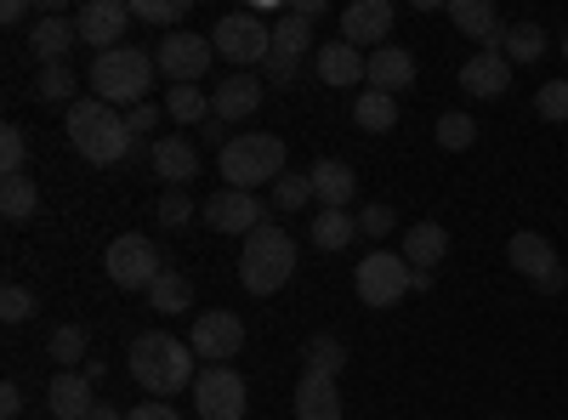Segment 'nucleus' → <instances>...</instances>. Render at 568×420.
<instances>
[{
	"instance_id": "c9c22d12",
	"label": "nucleus",
	"mask_w": 568,
	"mask_h": 420,
	"mask_svg": "<svg viewBox=\"0 0 568 420\" xmlns=\"http://www.w3.org/2000/svg\"><path fill=\"white\" fill-rule=\"evenodd\" d=\"M307 199H313V182H307V171H284V176L273 182V211H278V216L307 211Z\"/></svg>"
},
{
	"instance_id": "4c0bfd02",
	"label": "nucleus",
	"mask_w": 568,
	"mask_h": 420,
	"mask_svg": "<svg viewBox=\"0 0 568 420\" xmlns=\"http://www.w3.org/2000/svg\"><path fill=\"white\" fill-rule=\"evenodd\" d=\"M438 143H444L449 154L471 148V143H478V120H471V114H460V109H449V114L438 120Z\"/></svg>"
},
{
	"instance_id": "603ef678",
	"label": "nucleus",
	"mask_w": 568,
	"mask_h": 420,
	"mask_svg": "<svg viewBox=\"0 0 568 420\" xmlns=\"http://www.w3.org/2000/svg\"><path fill=\"white\" fill-rule=\"evenodd\" d=\"M85 420H125V409H114V403H98V409H91Z\"/></svg>"
},
{
	"instance_id": "4be33fe9",
	"label": "nucleus",
	"mask_w": 568,
	"mask_h": 420,
	"mask_svg": "<svg viewBox=\"0 0 568 420\" xmlns=\"http://www.w3.org/2000/svg\"><path fill=\"white\" fill-rule=\"evenodd\" d=\"M211 109H216V120H222V125L251 120V114L262 109V80H256V74H227V80H216Z\"/></svg>"
},
{
	"instance_id": "e433bc0d",
	"label": "nucleus",
	"mask_w": 568,
	"mask_h": 420,
	"mask_svg": "<svg viewBox=\"0 0 568 420\" xmlns=\"http://www.w3.org/2000/svg\"><path fill=\"white\" fill-rule=\"evenodd\" d=\"M74 91H80V80H74V69H69V63L40 69V74H34V98H40V103H69Z\"/></svg>"
},
{
	"instance_id": "4468645a",
	"label": "nucleus",
	"mask_w": 568,
	"mask_h": 420,
	"mask_svg": "<svg viewBox=\"0 0 568 420\" xmlns=\"http://www.w3.org/2000/svg\"><path fill=\"white\" fill-rule=\"evenodd\" d=\"M200 216L216 227V233H256L267 222V205L256 194H240V188H222L200 205Z\"/></svg>"
},
{
	"instance_id": "6ab92c4d",
	"label": "nucleus",
	"mask_w": 568,
	"mask_h": 420,
	"mask_svg": "<svg viewBox=\"0 0 568 420\" xmlns=\"http://www.w3.org/2000/svg\"><path fill=\"white\" fill-rule=\"evenodd\" d=\"M449 23L478 40L484 52H500V40H506V23L495 12V0H449Z\"/></svg>"
},
{
	"instance_id": "39448f33",
	"label": "nucleus",
	"mask_w": 568,
	"mask_h": 420,
	"mask_svg": "<svg viewBox=\"0 0 568 420\" xmlns=\"http://www.w3.org/2000/svg\"><path fill=\"white\" fill-rule=\"evenodd\" d=\"M69 143L85 165H120L131 154V131L109 103L80 98V103H69Z\"/></svg>"
},
{
	"instance_id": "49530a36",
	"label": "nucleus",
	"mask_w": 568,
	"mask_h": 420,
	"mask_svg": "<svg viewBox=\"0 0 568 420\" xmlns=\"http://www.w3.org/2000/svg\"><path fill=\"white\" fill-rule=\"evenodd\" d=\"M125 420H182L165 398H149V403H136V409H125Z\"/></svg>"
},
{
	"instance_id": "b1692460",
	"label": "nucleus",
	"mask_w": 568,
	"mask_h": 420,
	"mask_svg": "<svg viewBox=\"0 0 568 420\" xmlns=\"http://www.w3.org/2000/svg\"><path fill=\"white\" fill-rule=\"evenodd\" d=\"M69 45H80L74 18H40V23L29 29V52H34V63H40V69L69 63Z\"/></svg>"
},
{
	"instance_id": "6e6552de",
	"label": "nucleus",
	"mask_w": 568,
	"mask_h": 420,
	"mask_svg": "<svg viewBox=\"0 0 568 420\" xmlns=\"http://www.w3.org/2000/svg\"><path fill=\"white\" fill-rule=\"evenodd\" d=\"M211 45H216L227 63H240V69L267 63V52H273V23H262L256 12H227V18H216Z\"/></svg>"
},
{
	"instance_id": "864d4df0",
	"label": "nucleus",
	"mask_w": 568,
	"mask_h": 420,
	"mask_svg": "<svg viewBox=\"0 0 568 420\" xmlns=\"http://www.w3.org/2000/svg\"><path fill=\"white\" fill-rule=\"evenodd\" d=\"M562 58H568V29H562Z\"/></svg>"
},
{
	"instance_id": "bb28decb",
	"label": "nucleus",
	"mask_w": 568,
	"mask_h": 420,
	"mask_svg": "<svg viewBox=\"0 0 568 420\" xmlns=\"http://www.w3.org/2000/svg\"><path fill=\"white\" fill-rule=\"evenodd\" d=\"M149 307H154L160 318H176V313H187V307H194V278H187V273H176V267H165V273L154 278V290H149Z\"/></svg>"
},
{
	"instance_id": "423d86ee",
	"label": "nucleus",
	"mask_w": 568,
	"mask_h": 420,
	"mask_svg": "<svg viewBox=\"0 0 568 420\" xmlns=\"http://www.w3.org/2000/svg\"><path fill=\"white\" fill-rule=\"evenodd\" d=\"M103 273L114 278L125 296H131V290L149 296L154 278L165 273V262H160V245H154V239H142V233H120V239L109 245V256H103Z\"/></svg>"
},
{
	"instance_id": "412c9836",
	"label": "nucleus",
	"mask_w": 568,
	"mask_h": 420,
	"mask_svg": "<svg viewBox=\"0 0 568 420\" xmlns=\"http://www.w3.org/2000/svg\"><path fill=\"white\" fill-rule=\"evenodd\" d=\"M91 387H98V381H85V369H58L52 387H45V409H52L58 420H85L91 409H98Z\"/></svg>"
},
{
	"instance_id": "ea45409f",
	"label": "nucleus",
	"mask_w": 568,
	"mask_h": 420,
	"mask_svg": "<svg viewBox=\"0 0 568 420\" xmlns=\"http://www.w3.org/2000/svg\"><path fill=\"white\" fill-rule=\"evenodd\" d=\"M535 114H540V120H551V125H562V120H568V80H546V85L535 91Z\"/></svg>"
},
{
	"instance_id": "37998d69",
	"label": "nucleus",
	"mask_w": 568,
	"mask_h": 420,
	"mask_svg": "<svg viewBox=\"0 0 568 420\" xmlns=\"http://www.w3.org/2000/svg\"><path fill=\"white\" fill-rule=\"evenodd\" d=\"M393 227H398L393 205H364V211H358V233H364V239H387Z\"/></svg>"
},
{
	"instance_id": "5701e85b",
	"label": "nucleus",
	"mask_w": 568,
	"mask_h": 420,
	"mask_svg": "<svg viewBox=\"0 0 568 420\" xmlns=\"http://www.w3.org/2000/svg\"><path fill=\"white\" fill-rule=\"evenodd\" d=\"M398 256H404L415 273H433V267L449 256V227H444V222H415V227H404Z\"/></svg>"
},
{
	"instance_id": "a18cd8bd",
	"label": "nucleus",
	"mask_w": 568,
	"mask_h": 420,
	"mask_svg": "<svg viewBox=\"0 0 568 420\" xmlns=\"http://www.w3.org/2000/svg\"><path fill=\"white\" fill-rule=\"evenodd\" d=\"M160 120H165V109H160V103H136V109H125V131H131V143H136V136H149Z\"/></svg>"
},
{
	"instance_id": "1a4fd4ad",
	"label": "nucleus",
	"mask_w": 568,
	"mask_h": 420,
	"mask_svg": "<svg viewBox=\"0 0 568 420\" xmlns=\"http://www.w3.org/2000/svg\"><path fill=\"white\" fill-rule=\"evenodd\" d=\"M245 381H240V369H227V363H205L200 369V381H194V409L200 420H245Z\"/></svg>"
},
{
	"instance_id": "72a5a7b5",
	"label": "nucleus",
	"mask_w": 568,
	"mask_h": 420,
	"mask_svg": "<svg viewBox=\"0 0 568 420\" xmlns=\"http://www.w3.org/2000/svg\"><path fill=\"white\" fill-rule=\"evenodd\" d=\"M85 347H91L85 324H58L52 341H45V352H52V363H58V369H80V363H85Z\"/></svg>"
},
{
	"instance_id": "473e14b6",
	"label": "nucleus",
	"mask_w": 568,
	"mask_h": 420,
	"mask_svg": "<svg viewBox=\"0 0 568 420\" xmlns=\"http://www.w3.org/2000/svg\"><path fill=\"white\" fill-rule=\"evenodd\" d=\"M500 52H506V63H540L546 58V29L540 23H506Z\"/></svg>"
},
{
	"instance_id": "f03ea898",
	"label": "nucleus",
	"mask_w": 568,
	"mask_h": 420,
	"mask_svg": "<svg viewBox=\"0 0 568 420\" xmlns=\"http://www.w3.org/2000/svg\"><path fill=\"white\" fill-rule=\"evenodd\" d=\"M154 74H160L154 52H142V45H114V52H98V63H91L85 80H91V98H98V103L136 109V103H149Z\"/></svg>"
},
{
	"instance_id": "f257e3e1",
	"label": "nucleus",
	"mask_w": 568,
	"mask_h": 420,
	"mask_svg": "<svg viewBox=\"0 0 568 420\" xmlns=\"http://www.w3.org/2000/svg\"><path fill=\"white\" fill-rule=\"evenodd\" d=\"M131 381L149 392V398H176L182 387H194L200 381V369H194V347L176 341L171 330H149V336H136L131 341Z\"/></svg>"
},
{
	"instance_id": "a211bd4d",
	"label": "nucleus",
	"mask_w": 568,
	"mask_h": 420,
	"mask_svg": "<svg viewBox=\"0 0 568 420\" xmlns=\"http://www.w3.org/2000/svg\"><path fill=\"white\" fill-rule=\"evenodd\" d=\"M149 165H154L160 182H171V188H187V182L200 176V148L187 143V136H154Z\"/></svg>"
},
{
	"instance_id": "2f4dec72",
	"label": "nucleus",
	"mask_w": 568,
	"mask_h": 420,
	"mask_svg": "<svg viewBox=\"0 0 568 420\" xmlns=\"http://www.w3.org/2000/svg\"><path fill=\"white\" fill-rule=\"evenodd\" d=\"M40 211V188H34V176H0V216L7 222H29Z\"/></svg>"
},
{
	"instance_id": "3c124183",
	"label": "nucleus",
	"mask_w": 568,
	"mask_h": 420,
	"mask_svg": "<svg viewBox=\"0 0 568 420\" xmlns=\"http://www.w3.org/2000/svg\"><path fill=\"white\" fill-rule=\"evenodd\" d=\"M0 18H7V23H23V18H29V0H7V7H0Z\"/></svg>"
},
{
	"instance_id": "c756f323",
	"label": "nucleus",
	"mask_w": 568,
	"mask_h": 420,
	"mask_svg": "<svg viewBox=\"0 0 568 420\" xmlns=\"http://www.w3.org/2000/svg\"><path fill=\"white\" fill-rule=\"evenodd\" d=\"M307 45H313V23H307V18H296V12L273 18V52H267V58L302 63V58H307Z\"/></svg>"
},
{
	"instance_id": "09e8293b",
	"label": "nucleus",
	"mask_w": 568,
	"mask_h": 420,
	"mask_svg": "<svg viewBox=\"0 0 568 420\" xmlns=\"http://www.w3.org/2000/svg\"><path fill=\"white\" fill-rule=\"evenodd\" d=\"M291 12H296V18H307V23H318V18H324L329 7H324V0H296V7H291Z\"/></svg>"
},
{
	"instance_id": "cd10ccee",
	"label": "nucleus",
	"mask_w": 568,
	"mask_h": 420,
	"mask_svg": "<svg viewBox=\"0 0 568 420\" xmlns=\"http://www.w3.org/2000/svg\"><path fill=\"white\" fill-rule=\"evenodd\" d=\"M353 233H358V216H353V211H318V216L307 222L313 250H347Z\"/></svg>"
},
{
	"instance_id": "c85d7f7f",
	"label": "nucleus",
	"mask_w": 568,
	"mask_h": 420,
	"mask_svg": "<svg viewBox=\"0 0 568 420\" xmlns=\"http://www.w3.org/2000/svg\"><path fill=\"white\" fill-rule=\"evenodd\" d=\"M353 125L369 131V136H382L398 125V98H387V91H358L353 98Z\"/></svg>"
},
{
	"instance_id": "9b49d317",
	"label": "nucleus",
	"mask_w": 568,
	"mask_h": 420,
	"mask_svg": "<svg viewBox=\"0 0 568 420\" xmlns=\"http://www.w3.org/2000/svg\"><path fill=\"white\" fill-rule=\"evenodd\" d=\"M187 347H194V358H205V363L240 358V347H245V318H240V313H227V307H211V313L194 318V330H187Z\"/></svg>"
},
{
	"instance_id": "7ed1b4c3",
	"label": "nucleus",
	"mask_w": 568,
	"mask_h": 420,
	"mask_svg": "<svg viewBox=\"0 0 568 420\" xmlns=\"http://www.w3.org/2000/svg\"><path fill=\"white\" fill-rule=\"evenodd\" d=\"M296 273V239L284 227L262 222L256 233H245V250H240V285L251 296H278L284 285H291Z\"/></svg>"
},
{
	"instance_id": "79ce46f5",
	"label": "nucleus",
	"mask_w": 568,
	"mask_h": 420,
	"mask_svg": "<svg viewBox=\"0 0 568 420\" xmlns=\"http://www.w3.org/2000/svg\"><path fill=\"white\" fill-rule=\"evenodd\" d=\"M194 222V199H187V188H165L160 199V227H187Z\"/></svg>"
},
{
	"instance_id": "a19ab883",
	"label": "nucleus",
	"mask_w": 568,
	"mask_h": 420,
	"mask_svg": "<svg viewBox=\"0 0 568 420\" xmlns=\"http://www.w3.org/2000/svg\"><path fill=\"white\" fill-rule=\"evenodd\" d=\"M23 160H29V136L18 125L0 131V176H23Z\"/></svg>"
},
{
	"instance_id": "f8f14e48",
	"label": "nucleus",
	"mask_w": 568,
	"mask_h": 420,
	"mask_svg": "<svg viewBox=\"0 0 568 420\" xmlns=\"http://www.w3.org/2000/svg\"><path fill=\"white\" fill-rule=\"evenodd\" d=\"M160 74L171 85H200V74L211 69V34H194V29H176L160 40V52H154Z\"/></svg>"
},
{
	"instance_id": "393cba45",
	"label": "nucleus",
	"mask_w": 568,
	"mask_h": 420,
	"mask_svg": "<svg viewBox=\"0 0 568 420\" xmlns=\"http://www.w3.org/2000/svg\"><path fill=\"white\" fill-rule=\"evenodd\" d=\"M296 420H342V387H336V376H313V369H302Z\"/></svg>"
},
{
	"instance_id": "20e7f679",
	"label": "nucleus",
	"mask_w": 568,
	"mask_h": 420,
	"mask_svg": "<svg viewBox=\"0 0 568 420\" xmlns=\"http://www.w3.org/2000/svg\"><path fill=\"white\" fill-rule=\"evenodd\" d=\"M216 171L227 188L256 194V182H278L284 176V136L273 131H245V136H227L216 148Z\"/></svg>"
},
{
	"instance_id": "aec40b11",
	"label": "nucleus",
	"mask_w": 568,
	"mask_h": 420,
	"mask_svg": "<svg viewBox=\"0 0 568 420\" xmlns=\"http://www.w3.org/2000/svg\"><path fill=\"white\" fill-rule=\"evenodd\" d=\"M307 182H313L318 211H347L353 194H358V176H353V165H342V160H313V165H307Z\"/></svg>"
},
{
	"instance_id": "f3484780",
	"label": "nucleus",
	"mask_w": 568,
	"mask_h": 420,
	"mask_svg": "<svg viewBox=\"0 0 568 420\" xmlns=\"http://www.w3.org/2000/svg\"><path fill=\"white\" fill-rule=\"evenodd\" d=\"M313 74L324 85H336V91H353L358 80H369V58L358 52V45H347V40H329V45L313 52Z\"/></svg>"
},
{
	"instance_id": "2eb2a0df",
	"label": "nucleus",
	"mask_w": 568,
	"mask_h": 420,
	"mask_svg": "<svg viewBox=\"0 0 568 420\" xmlns=\"http://www.w3.org/2000/svg\"><path fill=\"white\" fill-rule=\"evenodd\" d=\"M393 34V0H353L342 12V40L347 45H369V52H382Z\"/></svg>"
},
{
	"instance_id": "58836bf2",
	"label": "nucleus",
	"mask_w": 568,
	"mask_h": 420,
	"mask_svg": "<svg viewBox=\"0 0 568 420\" xmlns=\"http://www.w3.org/2000/svg\"><path fill=\"white\" fill-rule=\"evenodd\" d=\"M131 18L160 23V29H171V34H176V23L187 18V0H131Z\"/></svg>"
},
{
	"instance_id": "8fccbe9b",
	"label": "nucleus",
	"mask_w": 568,
	"mask_h": 420,
	"mask_svg": "<svg viewBox=\"0 0 568 420\" xmlns=\"http://www.w3.org/2000/svg\"><path fill=\"white\" fill-rule=\"evenodd\" d=\"M200 136H205V143H211V148H216V136H222V143H227V125H222V120H216V114H211V120H205V125H200Z\"/></svg>"
},
{
	"instance_id": "c03bdc74",
	"label": "nucleus",
	"mask_w": 568,
	"mask_h": 420,
	"mask_svg": "<svg viewBox=\"0 0 568 420\" xmlns=\"http://www.w3.org/2000/svg\"><path fill=\"white\" fill-rule=\"evenodd\" d=\"M0 318H7V324H23V318H34V290H23V285H7V290H0Z\"/></svg>"
},
{
	"instance_id": "de8ad7c7",
	"label": "nucleus",
	"mask_w": 568,
	"mask_h": 420,
	"mask_svg": "<svg viewBox=\"0 0 568 420\" xmlns=\"http://www.w3.org/2000/svg\"><path fill=\"white\" fill-rule=\"evenodd\" d=\"M23 414V392H18V381H7L0 387V420H18Z\"/></svg>"
},
{
	"instance_id": "ddd939ff",
	"label": "nucleus",
	"mask_w": 568,
	"mask_h": 420,
	"mask_svg": "<svg viewBox=\"0 0 568 420\" xmlns=\"http://www.w3.org/2000/svg\"><path fill=\"white\" fill-rule=\"evenodd\" d=\"M125 23H131V7L125 0H85L74 29L85 45H98V52H114V45H125Z\"/></svg>"
},
{
	"instance_id": "f704fd0d",
	"label": "nucleus",
	"mask_w": 568,
	"mask_h": 420,
	"mask_svg": "<svg viewBox=\"0 0 568 420\" xmlns=\"http://www.w3.org/2000/svg\"><path fill=\"white\" fill-rule=\"evenodd\" d=\"M302 363L313 369V376H342V369H347V347H342L336 336H307Z\"/></svg>"
},
{
	"instance_id": "a878e982",
	"label": "nucleus",
	"mask_w": 568,
	"mask_h": 420,
	"mask_svg": "<svg viewBox=\"0 0 568 420\" xmlns=\"http://www.w3.org/2000/svg\"><path fill=\"white\" fill-rule=\"evenodd\" d=\"M415 85V58L404 52V45H382V52H369V91H387V98H398V91Z\"/></svg>"
},
{
	"instance_id": "7c9ffc66",
	"label": "nucleus",
	"mask_w": 568,
	"mask_h": 420,
	"mask_svg": "<svg viewBox=\"0 0 568 420\" xmlns=\"http://www.w3.org/2000/svg\"><path fill=\"white\" fill-rule=\"evenodd\" d=\"M165 114H171L176 125H194V131H200L216 109H211V91H200V85H171V91H165Z\"/></svg>"
},
{
	"instance_id": "9d476101",
	"label": "nucleus",
	"mask_w": 568,
	"mask_h": 420,
	"mask_svg": "<svg viewBox=\"0 0 568 420\" xmlns=\"http://www.w3.org/2000/svg\"><path fill=\"white\" fill-rule=\"evenodd\" d=\"M506 256H511V267L524 273L540 296H557V290L568 285V273H562V262H557V250H551L546 233H529V227H524V233H511Z\"/></svg>"
},
{
	"instance_id": "dca6fc26",
	"label": "nucleus",
	"mask_w": 568,
	"mask_h": 420,
	"mask_svg": "<svg viewBox=\"0 0 568 420\" xmlns=\"http://www.w3.org/2000/svg\"><path fill=\"white\" fill-rule=\"evenodd\" d=\"M460 91H466V98H478V103L506 98V91H511V63H506V52H471V58L460 63Z\"/></svg>"
},
{
	"instance_id": "0eeeda50",
	"label": "nucleus",
	"mask_w": 568,
	"mask_h": 420,
	"mask_svg": "<svg viewBox=\"0 0 568 420\" xmlns=\"http://www.w3.org/2000/svg\"><path fill=\"white\" fill-rule=\"evenodd\" d=\"M409 278H415V267H409L404 256L369 250V256L358 262V273H353V290H358L364 307H398V301L409 296Z\"/></svg>"
}]
</instances>
